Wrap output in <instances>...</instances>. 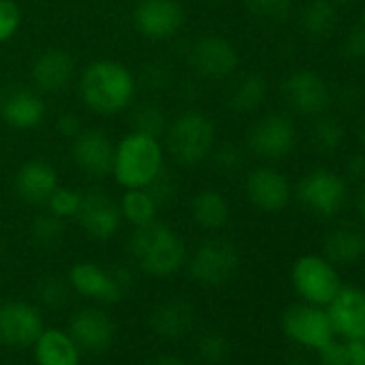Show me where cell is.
Instances as JSON below:
<instances>
[{
  "instance_id": "1",
  "label": "cell",
  "mask_w": 365,
  "mask_h": 365,
  "mask_svg": "<svg viewBox=\"0 0 365 365\" xmlns=\"http://www.w3.org/2000/svg\"><path fill=\"white\" fill-rule=\"evenodd\" d=\"M133 95L135 78L123 63L95 61L80 76V97L95 114H118L131 106Z\"/></svg>"
},
{
  "instance_id": "2",
  "label": "cell",
  "mask_w": 365,
  "mask_h": 365,
  "mask_svg": "<svg viewBox=\"0 0 365 365\" xmlns=\"http://www.w3.org/2000/svg\"><path fill=\"white\" fill-rule=\"evenodd\" d=\"M129 252L138 267L153 277H170L185 264V243L163 222L135 226L129 237Z\"/></svg>"
},
{
  "instance_id": "3",
  "label": "cell",
  "mask_w": 365,
  "mask_h": 365,
  "mask_svg": "<svg viewBox=\"0 0 365 365\" xmlns=\"http://www.w3.org/2000/svg\"><path fill=\"white\" fill-rule=\"evenodd\" d=\"M163 168V146L155 135L131 131L114 146L112 174L125 190L148 187Z\"/></svg>"
},
{
  "instance_id": "4",
  "label": "cell",
  "mask_w": 365,
  "mask_h": 365,
  "mask_svg": "<svg viewBox=\"0 0 365 365\" xmlns=\"http://www.w3.org/2000/svg\"><path fill=\"white\" fill-rule=\"evenodd\" d=\"M215 123L196 110L178 114L165 127V142L170 155L182 165H198L211 157L215 148Z\"/></svg>"
},
{
  "instance_id": "5",
  "label": "cell",
  "mask_w": 365,
  "mask_h": 365,
  "mask_svg": "<svg viewBox=\"0 0 365 365\" xmlns=\"http://www.w3.org/2000/svg\"><path fill=\"white\" fill-rule=\"evenodd\" d=\"M290 282L301 301L320 307H327L344 286L337 267L329 262L322 254L299 256L290 269Z\"/></svg>"
},
{
  "instance_id": "6",
  "label": "cell",
  "mask_w": 365,
  "mask_h": 365,
  "mask_svg": "<svg viewBox=\"0 0 365 365\" xmlns=\"http://www.w3.org/2000/svg\"><path fill=\"white\" fill-rule=\"evenodd\" d=\"M67 282L71 290L84 299H93L99 303H116L129 292L133 275L127 267L103 269L101 264L82 260L71 267Z\"/></svg>"
},
{
  "instance_id": "7",
  "label": "cell",
  "mask_w": 365,
  "mask_h": 365,
  "mask_svg": "<svg viewBox=\"0 0 365 365\" xmlns=\"http://www.w3.org/2000/svg\"><path fill=\"white\" fill-rule=\"evenodd\" d=\"M294 196L309 213L335 217L348 200V180L329 168H316L297 182Z\"/></svg>"
},
{
  "instance_id": "8",
  "label": "cell",
  "mask_w": 365,
  "mask_h": 365,
  "mask_svg": "<svg viewBox=\"0 0 365 365\" xmlns=\"http://www.w3.org/2000/svg\"><path fill=\"white\" fill-rule=\"evenodd\" d=\"M241 267L239 250L228 239L205 241L190 260V275L196 284L207 288H220L228 284Z\"/></svg>"
},
{
  "instance_id": "9",
  "label": "cell",
  "mask_w": 365,
  "mask_h": 365,
  "mask_svg": "<svg viewBox=\"0 0 365 365\" xmlns=\"http://www.w3.org/2000/svg\"><path fill=\"white\" fill-rule=\"evenodd\" d=\"M245 142L250 153L258 159L277 161L288 157L297 146V127L290 116L282 112H269L250 127Z\"/></svg>"
},
{
  "instance_id": "10",
  "label": "cell",
  "mask_w": 365,
  "mask_h": 365,
  "mask_svg": "<svg viewBox=\"0 0 365 365\" xmlns=\"http://www.w3.org/2000/svg\"><path fill=\"white\" fill-rule=\"evenodd\" d=\"M282 331L286 337L303 348L320 350L335 335L333 324L329 320L327 307L312 303H292L282 314Z\"/></svg>"
},
{
  "instance_id": "11",
  "label": "cell",
  "mask_w": 365,
  "mask_h": 365,
  "mask_svg": "<svg viewBox=\"0 0 365 365\" xmlns=\"http://www.w3.org/2000/svg\"><path fill=\"white\" fill-rule=\"evenodd\" d=\"M282 97L301 116L324 114L333 101L331 86L314 69H294L282 82Z\"/></svg>"
},
{
  "instance_id": "12",
  "label": "cell",
  "mask_w": 365,
  "mask_h": 365,
  "mask_svg": "<svg viewBox=\"0 0 365 365\" xmlns=\"http://www.w3.org/2000/svg\"><path fill=\"white\" fill-rule=\"evenodd\" d=\"M190 67L205 80H226L239 69V50L222 35L198 37L187 54Z\"/></svg>"
},
{
  "instance_id": "13",
  "label": "cell",
  "mask_w": 365,
  "mask_h": 365,
  "mask_svg": "<svg viewBox=\"0 0 365 365\" xmlns=\"http://www.w3.org/2000/svg\"><path fill=\"white\" fill-rule=\"evenodd\" d=\"M185 24L178 0H140L133 9V26L148 41H168Z\"/></svg>"
},
{
  "instance_id": "14",
  "label": "cell",
  "mask_w": 365,
  "mask_h": 365,
  "mask_svg": "<svg viewBox=\"0 0 365 365\" xmlns=\"http://www.w3.org/2000/svg\"><path fill=\"white\" fill-rule=\"evenodd\" d=\"M43 329V316L37 305L26 301L0 303V346L29 348Z\"/></svg>"
},
{
  "instance_id": "15",
  "label": "cell",
  "mask_w": 365,
  "mask_h": 365,
  "mask_svg": "<svg viewBox=\"0 0 365 365\" xmlns=\"http://www.w3.org/2000/svg\"><path fill=\"white\" fill-rule=\"evenodd\" d=\"M78 224L93 239H112L123 224V213L118 202L103 190H88L80 196V209L76 213Z\"/></svg>"
},
{
  "instance_id": "16",
  "label": "cell",
  "mask_w": 365,
  "mask_h": 365,
  "mask_svg": "<svg viewBox=\"0 0 365 365\" xmlns=\"http://www.w3.org/2000/svg\"><path fill=\"white\" fill-rule=\"evenodd\" d=\"M245 194L258 211L275 215L288 207L292 198V187L290 180L279 170L260 165L245 176Z\"/></svg>"
},
{
  "instance_id": "17",
  "label": "cell",
  "mask_w": 365,
  "mask_h": 365,
  "mask_svg": "<svg viewBox=\"0 0 365 365\" xmlns=\"http://www.w3.org/2000/svg\"><path fill=\"white\" fill-rule=\"evenodd\" d=\"M0 118L20 131L35 129L46 118V101L37 88L9 84L0 91Z\"/></svg>"
},
{
  "instance_id": "18",
  "label": "cell",
  "mask_w": 365,
  "mask_h": 365,
  "mask_svg": "<svg viewBox=\"0 0 365 365\" xmlns=\"http://www.w3.org/2000/svg\"><path fill=\"white\" fill-rule=\"evenodd\" d=\"M69 335L82 350L106 352L116 337V324L112 316L101 307H80L69 318Z\"/></svg>"
},
{
  "instance_id": "19",
  "label": "cell",
  "mask_w": 365,
  "mask_h": 365,
  "mask_svg": "<svg viewBox=\"0 0 365 365\" xmlns=\"http://www.w3.org/2000/svg\"><path fill=\"white\" fill-rule=\"evenodd\" d=\"M71 157H73L76 165L93 178H103V176L112 174L114 146H112L108 133L101 129H82L73 138Z\"/></svg>"
},
{
  "instance_id": "20",
  "label": "cell",
  "mask_w": 365,
  "mask_h": 365,
  "mask_svg": "<svg viewBox=\"0 0 365 365\" xmlns=\"http://www.w3.org/2000/svg\"><path fill=\"white\" fill-rule=\"evenodd\" d=\"M150 331L163 341H178L196 327V309L187 299L172 297L157 303L148 316Z\"/></svg>"
},
{
  "instance_id": "21",
  "label": "cell",
  "mask_w": 365,
  "mask_h": 365,
  "mask_svg": "<svg viewBox=\"0 0 365 365\" xmlns=\"http://www.w3.org/2000/svg\"><path fill=\"white\" fill-rule=\"evenodd\" d=\"M329 320L335 335L344 339L365 333V290L359 286H341L327 305Z\"/></svg>"
},
{
  "instance_id": "22",
  "label": "cell",
  "mask_w": 365,
  "mask_h": 365,
  "mask_svg": "<svg viewBox=\"0 0 365 365\" xmlns=\"http://www.w3.org/2000/svg\"><path fill=\"white\" fill-rule=\"evenodd\" d=\"M76 73V61L67 50H43L31 65V80L39 93H63Z\"/></svg>"
},
{
  "instance_id": "23",
  "label": "cell",
  "mask_w": 365,
  "mask_h": 365,
  "mask_svg": "<svg viewBox=\"0 0 365 365\" xmlns=\"http://www.w3.org/2000/svg\"><path fill=\"white\" fill-rule=\"evenodd\" d=\"M16 194L29 205H46L48 198L58 187V174L52 163L46 159H31L26 161L14 180Z\"/></svg>"
},
{
  "instance_id": "24",
  "label": "cell",
  "mask_w": 365,
  "mask_h": 365,
  "mask_svg": "<svg viewBox=\"0 0 365 365\" xmlns=\"http://www.w3.org/2000/svg\"><path fill=\"white\" fill-rule=\"evenodd\" d=\"M37 365H80L82 348L65 329H43L33 344Z\"/></svg>"
},
{
  "instance_id": "25",
  "label": "cell",
  "mask_w": 365,
  "mask_h": 365,
  "mask_svg": "<svg viewBox=\"0 0 365 365\" xmlns=\"http://www.w3.org/2000/svg\"><path fill=\"white\" fill-rule=\"evenodd\" d=\"M339 24L337 5L331 0H307L299 14V29L309 41H327Z\"/></svg>"
},
{
  "instance_id": "26",
  "label": "cell",
  "mask_w": 365,
  "mask_h": 365,
  "mask_svg": "<svg viewBox=\"0 0 365 365\" xmlns=\"http://www.w3.org/2000/svg\"><path fill=\"white\" fill-rule=\"evenodd\" d=\"M365 237L356 228L339 226L327 232L322 241V256L335 267H348L363 258Z\"/></svg>"
},
{
  "instance_id": "27",
  "label": "cell",
  "mask_w": 365,
  "mask_h": 365,
  "mask_svg": "<svg viewBox=\"0 0 365 365\" xmlns=\"http://www.w3.org/2000/svg\"><path fill=\"white\" fill-rule=\"evenodd\" d=\"M267 95H269V84H267L264 76L250 71V73H243L230 86V91L226 95V103L237 114H252L264 103Z\"/></svg>"
},
{
  "instance_id": "28",
  "label": "cell",
  "mask_w": 365,
  "mask_h": 365,
  "mask_svg": "<svg viewBox=\"0 0 365 365\" xmlns=\"http://www.w3.org/2000/svg\"><path fill=\"white\" fill-rule=\"evenodd\" d=\"M192 217L205 230H222L230 220V205L217 190H202L192 200Z\"/></svg>"
},
{
  "instance_id": "29",
  "label": "cell",
  "mask_w": 365,
  "mask_h": 365,
  "mask_svg": "<svg viewBox=\"0 0 365 365\" xmlns=\"http://www.w3.org/2000/svg\"><path fill=\"white\" fill-rule=\"evenodd\" d=\"M346 140L344 125L329 114L314 116V123L309 127V144L318 155H333L341 148Z\"/></svg>"
},
{
  "instance_id": "30",
  "label": "cell",
  "mask_w": 365,
  "mask_h": 365,
  "mask_svg": "<svg viewBox=\"0 0 365 365\" xmlns=\"http://www.w3.org/2000/svg\"><path fill=\"white\" fill-rule=\"evenodd\" d=\"M118 207H120L123 220L129 222L133 228L150 224L153 220H157V213H159V205L146 187L127 190Z\"/></svg>"
},
{
  "instance_id": "31",
  "label": "cell",
  "mask_w": 365,
  "mask_h": 365,
  "mask_svg": "<svg viewBox=\"0 0 365 365\" xmlns=\"http://www.w3.org/2000/svg\"><path fill=\"white\" fill-rule=\"evenodd\" d=\"M232 346L224 331L209 329L196 341V356L202 365H222L230 359Z\"/></svg>"
},
{
  "instance_id": "32",
  "label": "cell",
  "mask_w": 365,
  "mask_h": 365,
  "mask_svg": "<svg viewBox=\"0 0 365 365\" xmlns=\"http://www.w3.org/2000/svg\"><path fill=\"white\" fill-rule=\"evenodd\" d=\"M65 220L52 215V213H46V215H39L33 220L31 224V239L33 243L39 247V250H56L63 239H65Z\"/></svg>"
},
{
  "instance_id": "33",
  "label": "cell",
  "mask_w": 365,
  "mask_h": 365,
  "mask_svg": "<svg viewBox=\"0 0 365 365\" xmlns=\"http://www.w3.org/2000/svg\"><path fill=\"white\" fill-rule=\"evenodd\" d=\"M71 286L69 282L56 277V275H46L35 284V299L39 305L48 309H61L69 303L71 299Z\"/></svg>"
},
{
  "instance_id": "34",
  "label": "cell",
  "mask_w": 365,
  "mask_h": 365,
  "mask_svg": "<svg viewBox=\"0 0 365 365\" xmlns=\"http://www.w3.org/2000/svg\"><path fill=\"white\" fill-rule=\"evenodd\" d=\"M245 9L260 22L282 24L292 14V0H245Z\"/></svg>"
},
{
  "instance_id": "35",
  "label": "cell",
  "mask_w": 365,
  "mask_h": 365,
  "mask_svg": "<svg viewBox=\"0 0 365 365\" xmlns=\"http://www.w3.org/2000/svg\"><path fill=\"white\" fill-rule=\"evenodd\" d=\"M131 123H133V131H142V133H148L155 138H159L168 127L165 114L155 103L138 106L131 114Z\"/></svg>"
},
{
  "instance_id": "36",
  "label": "cell",
  "mask_w": 365,
  "mask_h": 365,
  "mask_svg": "<svg viewBox=\"0 0 365 365\" xmlns=\"http://www.w3.org/2000/svg\"><path fill=\"white\" fill-rule=\"evenodd\" d=\"M80 196L78 192L69 190V187H56L54 194L48 198V209L52 215L61 217V220H67V217H76L78 209H80Z\"/></svg>"
},
{
  "instance_id": "37",
  "label": "cell",
  "mask_w": 365,
  "mask_h": 365,
  "mask_svg": "<svg viewBox=\"0 0 365 365\" xmlns=\"http://www.w3.org/2000/svg\"><path fill=\"white\" fill-rule=\"evenodd\" d=\"M339 54L348 63L365 61V24H356L344 35V39L339 43Z\"/></svg>"
},
{
  "instance_id": "38",
  "label": "cell",
  "mask_w": 365,
  "mask_h": 365,
  "mask_svg": "<svg viewBox=\"0 0 365 365\" xmlns=\"http://www.w3.org/2000/svg\"><path fill=\"white\" fill-rule=\"evenodd\" d=\"M22 11L16 0H0V43H7L20 31Z\"/></svg>"
},
{
  "instance_id": "39",
  "label": "cell",
  "mask_w": 365,
  "mask_h": 365,
  "mask_svg": "<svg viewBox=\"0 0 365 365\" xmlns=\"http://www.w3.org/2000/svg\"><path fill=\"white\" fill-rule=\"evenodd\" d=\"M316 352H318L320 365H350L346 341H339L335 337L329 344H324L320 350H316Z\"/></svg>"
},
{
  "instance_id": "40",
  "label": "cell",
  "mask_w": 365,
  "mask_h": 365,
  "mask_svg": "<svg viewBox=\"0 0 365 365\" xmlns=\"http://www.w3.org/2000/svg\"><path fill=\"white\" fill-rule=\"evenodd\" d=\"M213 159H215V165L220 170H226V172H232V170H239L243 165V153L239 150V146L235 144H224L220 146L215 153H211Z\"/></svg>"
},
{
  "instance_id": "41",
  "label": "cell",
  "mask_w": 365,
  "mask_h": 365,
  "mask_svg": "<svg viewBox=\"0 0 365 365\" xmlns=\"http://www.w3.org/2000/svg\"><path fill=\"white\" fill-rule=\"evenodd\" d=\"M341 176L350 182H365V150L363 148L354 150L346 157Z\"/></svg>"
},
{
  "instance_id": "42",
  "label": "cell",
  "mask_w": 365,
  "mask_h": 365,
  "mask_svg": "<svg viewBox=\"0 0 365 365\" xmlns=\"http://www.w3.org/2000/svg\"><path fill=\"white\" fill-rule=\"evenodd\" d=\"M56 129H58V133H61L63 138L73 140V138L82 131V123H80V118H78L76 114H63V116H58V120H56Z\"/></svg>"
},
{
  "instance_id": "43",
  "label": "cell",
  "mask_w": 365,
  "mask_h": 365,
  "mask_svg": "<svg viewBox=\"0 0 365 365\" xmlns=\"http://www.w3.org/2000/svg\"><path fill=\"white\" fill-rule=\"evenodd\" d=\"M348 346V361L350 365H365V333L359 337L346 339Z\"/></svg>"
},
{
  "instance_id": "44",
  "label": "cell",
  "mask_w": 365,
  "mask_h": 365,
  "mask_svg": "<svg viewBox=\"0 0 365 365\" xmlns=\"http://www.w3.org/2000/svg\"><path fill=\"white\" fill-rule=\"evenodd\" d=\"M150 365H190V363L178 354H159Z\"/></svg>"
},
{
  "instance_id": "45",
  "label": "cell",
  "mask_w": 365,
  "mask_h": 365,
  "mask_svg": "<svg viewBox=\"0 0 365 365\" xmlns=\"http://www.w3.org/2000/svg\"><path fill=\"white\" fill-rule=\"evenodd\" d=\"M356 211H359L361 220L365 222V182H361V190L356 194Z\"/></svg>"
},
{
  "instance_id": "46",
  "label": "cell",
  "mask_w": 365,
  "mask_h": 365,
  "mask_svg": "<svg viewBox=\"0 0 365 365\" xmlns=\"http://www.w3.org/2000/svg\"><path fill=\"white\" fill-rule=\"evenodd\" d=\"M356 140H359V144H361V148L365 150V116L359 120V125H356Z\"/></svg>"
},
{
  "instance_id": "47",
  "label": "cell",
  "mask_w": 365,
  "mask_h": 365,
  "mask_svg": "<svg viewBox=\"0 0 365 365\" xmlns=\"http://www.w3.org/2000/svg\"><path fill=\"white\" fill-rule=\"evenodd\" d=\"M331 3H335L339 7V5H350V3H354V0H331Z\"/></svg>"
},
{
  "instance_id": "48",
  "label": "cell",
  "mask_w": 365,
  "mask_h": 365,
  "mask_svg": "<svg viewBox=\"0 0 365 365\" xmlns=\"http://www.w3.org/2000/svg\"><path fill=\"white\" fill-rule=\"evenodd\" d=\"M3 254H5V243L0 241V258H3Z\"/></svg>"
},
{
  "instance_id": "49",
  "label": "cell",
  "mask_w": 365,
  "mask_h": 365,
  "mask_svg": "<svg viewBox=\"0 0 365 365\" xmlns=\"http://www.w3.org/2000/svg\"><path fill=\"white\" fill-rule=\"evenodd\" d=\"M363 260H365V254H363Z\"/></svg>"
}]
</instances>
